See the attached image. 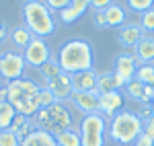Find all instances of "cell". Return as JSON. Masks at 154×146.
<instances>
[{
    "mask_svg": "<svg viewBox=\"0 0 154 146\" xmlns=\"http://www.w3.org/2000/svg\"><path fill=\"white\" fill-rule=\"evenodd\" d=\"M140 27L144 31H154V8H150L148 12H144L140 19Z\"/></svg>",
    "mask_w": 154,
    "mask_h": 146,
    "instance_id": "cell-29",
    "label": "cell"
},
{
    "mask_svg": "<svg viewBox=\"0 0 154 146\" xmlns=\"http://www.w3.org/2000/svg\"><path fill=\"white\" fill-rule=\"evenodd\" d=\"M128 85L119 74L115 72H105V74H99L97 78V93L99 95H105V93H113V91H119Z\"/></svg>",
    "mask_w": 154,
    "mask_h": 146,
    "instance_id": "cell-16",
    "label": "cell"
},
{
    "mask_svg": "<svg viewBox=\"0 0 154 146\" xmlns=\"http://www.w3.org/2000/svg\"><path fill=\"white\" fill-rule=\"evenodd\" d=\"M58 62L62 72L66 74H78L93 70L95 64V56H93V45L84 39H70L66 41L58 54Z\"/></svg>",
    "mask_w": 154,
    "mask_h": 146,
    "instance_id": "cell-1",
    "label": "cell"
},
{
    "mask_svg": "<svg viewBox=\"0 0 154 146\" xmlns=\"http://www.w3.org/2000/svg\"><path fill=\"white\" fill-rule=\"evenodd\" d=\"M125 93H128V97L134 99V101H140V103H152L154 101V89L148 85H142V82H138L136 78L125 85Z\"/></svg>",
    "mask_w": 154,
    "mask_h": 146,
    "instance_id": "cell-17",
    "label": "cell"
},
{
    "mask_svg": "<svg viewBox=\"0 0 154 146\" xmlns=\"http://www.w3.org/2000/svg\"><path fill=\"white\" fill-rule=\"evenodd\" d=\"M56 103H58V101L54 97V93L41 86V91H39V95H37V105H39V109H48V107L56 105Z\"/></svg>",
    "mask_w": 154,
    "mask_h": 146,
    "instance_id": "cell-26",
    "label": "cell"
},
{
    "mask_svg": "<svg viewBox=\"0 0 154 146\" xmlns=\"http://www.w3.org/2000/svg\"><path fill=\"white\" fill-rule=\"evenodd\" d=\"M6 91H8V103H11L14 111L19 115H25V117H35L37 111H39V105H37V95L41 91V86H37L33 80L29 78H19V80H12L6 85Z\"/></svg>",
    "mask_w": 154,
    "mask_h": 146,
    "instance_id": "cell-2",
    "label": "cell"
},
{
    "mask_svg": "<svg viewBox=\"0 0 154 146\" xmlns=\"http://www.w3.org/2000/svg\"><path fill=\"white\" fill-rule=\"evenodd\" d=\"M72 0H48L45 2V6H48L49 11H58V12H62L68 4H70Z\"/></svg>",
    "mask_w": 154,
    "mask_h": 146,
    "instance_id": "cell-30",
    "label": "cell"
},
{
    "mask_svg": "<svg viewBox=\"0 0 154 146\" xmlns=\"http://www.w3.org/2000/svg\"><path fill=\"white\" fill-rule=\"evenodd\" d=\"M152 66H154V62H152Z\"/></svg>",
    "mask_w": 154,
    "mask_h": 146,
    "instance_id": "cell-37",
    "label": "cell"
},
{
    "mask_svg": "<svg viewBox=\"0 0 154 146\" xmlns=\"http://www.w3.org/2000/svg\"><path fill=\"white\" fill-rule=\"evenodd\" d=\"M56 142H58V146H82L80 130L72 126V128H68V130H64L62 134L56 136Z\"/></svg>",
    "mask_w": 154,
    "mask_h": 146,
    "instance_id": "cell-22",
    "label": "cell"
},
{
    "mask_svg": "<svg viewBox=\"0 0 154 146\" xmlns=\"http://www.w3.org/2000/svg\"><path fill=\"white\" fill-rule=\"evenodd\" d=\"M25 66H27V64H25L23 54L8 51V54H2V56H0V76H2L6 82H12V80L23 78Z\"/></svg>",
    "mask_w": 154,
    "mask_h": 146,
    "instance_id": "cell-8",
    "label": "cell"
},
{
    "mask_svg": "<svg viewBox=\"0 0 154 146\" xmlns=\"http://www.w3.org/2000/svg\"><path fill=\"white\" fill-rule=\"evenodd\" d=\"M70 103L78 111H82L84 115L99 113V93H97V89L88 91V93H72Z\"/></svg>",
    "mask_w": 154,
    "mask_h": 146,
    "instance_id": "cell-9",
    "label": "cell"
},
{
    "mask_svg": "<svg viewBox=\"0 0 154 146\" xmlns=\"http://www.w3.org/2000/svg\"><path fill=\"white\" fill-rule=\"evenodd\" d=\"M134 49H136L134 56L142 64H152L154 62V37H144Z\"/></svg>",
    "mask_w": 154,
    "mask_h": 146,
    "instance_id": "cell-20",
    "label": "cell"
},
{
    "mask_svg": "<svg viewBox=\"0 0 154 146\" xmlns=\"http://www.w3.org/2000/svg\"><path fill=\"white\" fill-rule=\"evenodd\" d=\"M39 74H41V78L45 80V82H49V80H56V78H60L62 76V68H60V62L58 58H49L41 68H39Z\"/></svg>",
    "mask_w": 154,
    "mask_h": 146,
    "instance_id": "cell-23",
    "label": "cell"
},
{
    "mask_svg": "<svg viewBox=\"0 0 154 146\" xmlns=\"http://www.w3.org/2000/svg\"><path fill=\"white\" fill-rule=\"evenodd\" d=\"M123 107V95L119 91L113 93H105V95H99V113L103 117H113L117 115Z\"/></svg>",
    "mask_w": 154,
    "mask_h": 146,
    "instance_id": "cell-10",
    "label": "cell"
},
{
    "mask_svg": "<svg viewBox=\"0 0 154 146\" xmlns=\"http://www.w3.org/2000/svg\"><path fill=\"white\" fill-rule=\"evenodd\" d=\"M23 21L25 27L33 33V37H51L56 33V19L51 17V11L45 6V2L29 0L23 2Z\"/></svg>",
    "mask_w": 154,
    "mask_h": 146,
    "instance_id": "cell-3",
    "label": "cell"
},
{
    "mask_svg": "<svg viewBox=\"0 0 154 146\" xmlns=\"http://www.w3.org/2000/svg\"><path fill=\"white\" fill-rule=\"evenodd\" d=\"M109 4H111V0H93V2H91V6H93L97 12H99V11H105Z\"/></svg>",
    "mask_w": 154,
    "mask_h": 146,
    "instance_id": "cell-33",
    "label": "cell"
},
{
    "mask_svg": "<svg viewBox=\"0 0 154 146\" xmlns=\"http://www.w3.org/2000/svg\"><path fill=\"white\" fill-rule=\"evenodd\" d=\"M105 21H107V27H123L125 21H128V14H125V8L117 4V2H111L109 6H107L105 11Z\"/></svg>",
    "mask_w": 154,
    "mask_h": 146,
    "instance_id": "cell-18",
    "label": "cell"
},
{
    "mask_svg": "<svg viewBox=\"0 0 154 146\" xmlns=\"http://www.w3.org/2000/svg\"><path fill=\"white\" fill-rule=\"evenodd\" d=\"M95 27H99V29H105L107 27V21H105V12L99 11L95 14Z\"/></svg>",
    "mask_w": 154,
    "mask_h": 146,
    "instance_id": "cell-32",
    "label": "cell"
},
{
    "mask_svg": "<svg viewBox=\"0 0 154 146\" xmlns=\"http://www.w3.org/2000/svg\"><path fill=\"white\" fill-rule=\"evenodd\" d=\"M134 144H136V146H154V140L150 138V136H146V134L142 132V134L138 136V140H136Z\"/></svg>",
    "mask_w": 154,
    "mask_h": 146,
    "instance_id": "cell-31",
    "label": "cell"
},
{
    "mask_svg": "<svg viewBox=\"0 0 154 146\" xmlns=\"http://www.w3.org/2000/svg\"><path fill=\"white\" fill-rule=\"evenodd\" d=\"M17 117V111L8 101H0V132L4 130H11L12 120Z\"/></svg>",
    "mask_w": 154,
    "mask_h": 146,
    "instance_id": "cell-24",
    "label": "cell"
},
{
    "mask_svg": "<svg viewBox=\"0 0 154 146\" xmlns=\"http://www.w3.org/2000/svg\"><path fill=\"white\" fill-rule=\"evenodd\" d=\"M33 123H35L37 130H45L56 138L64 130L72 128V113L62 103H56V105H51L48 109L37 111V115L33 117Z\"/></svg>",
    "mask_w": 154,
    "mask_h": 146,
    "instance_id": "cell-5",
    "label": "cell"
},
{
    "mask_svg": "<svg viewBox=\"0 0 154 146\" xmlns=\"http://www.w3.org/2000/svg\"><path fill=\"white\" fill-rule=\"evenodd\" d=\"M144 132V122L138 117V113H131V111H119L117 115L111 117L109 123V136L113 142L117 144L128 146L131 142L138 140V136Z\"/></svg>",
    "mask_w": 154,
    "mask_h": 146,
    "instance_id": "cell-4",
    "label": "cell"
},
{
    "mask_svg": "<svg viewBox=\"0 0 154 146\" xmlns=\"http://www.w3.org/2000/svg\"><path fill=\"white\" fill-rule=\"evenodd\" d=\"M144 134L150 136V138L154 140V115H152V117H150L146 123H144Z\"/></svg>",
    "mask_w": 154,
    "mask_h": 146,
    "instance_id": "cell-34",
    "label": "cell"
},
{
    "mask_svg": "<svg viewBox=\"0 0 154 146\" xmlns=\"http://www.w3.org/2000/svg\"><path fill=\"white\" fill-rule=\"evenodd\" d=\"M21 146H58L56 138L45 130H33L31 134L21 140Z\"/></svg>",
    "mask_w": 154,
    "mask_h": 146,
    "instance_id": "cell-19",
    "label": "cell"
},
{
    "mask_svg": "<svg viewBox=\"0 0 154 146\" xmlns=\"http://www.w3.org/2000/svg\"><path fill=\"white\" fill-rule=\"evenodd\" d=\"M31 39H33V33L25 27V25H19V27H12L11 31V41L14 48L19 49H25L29 43H31Z\"/></svg>",
    "mask_w": 154,
    "mask_h": 146,
    "instance_id": "cell-21",
    "label": "cell"
},
{
    "mask_svg": "<svg viewBox=\"0 0 154 146\" xmlns=\"http://www.w3.org/2000/svg\"><path fill=\"white\" fill-rule=\"evenodd\" d=\"M4 39H6V25L0 21V43H2Z\"/></svg>",
    "mask_w": 154,
    "mask_h": 146,
    "instance_id": "cell-35",
    "label": "cell"
},
{
    "mask_svg": "<svg viewBox=\"0 0 154 146\" xmlns=\"http://www.w3.org/2000/svg\"><path fill=\"white\" fill-rule=\"evenodd\" d=\"M23 58H25V64H27V66L39 70V68L51 58V51H49V45L45 43V39L33 37L31 43L23 49Z\"/></svg>",
    "mask_w": 154,
    "mask_h": 146,
    "instance_id": "cell-7",
    "label": "cell"
},
{
    "mask_svg": "<svg viewBox=\"0 0 154 146\" xmlns=\"http://www.w3.org/2000/svg\"><path fill=\"white\" fill-rule=\"evenodd\" d=\"M128 6H130V11L144 14V12H148L150 8H154V0H130Z\"/></svg>",
    "mask_w": 154,
    "mask_h": 146,
    "instance_id": "cell-27",
    "label": "cell"
},
{
    "mask_svg": "<svg viewBox=\"0 0 154 146\" xmlns=\"http://www.w3.org/2000/svg\"><path fill=\"white\" fill-rule=\"evenodd\" d=\"M152 113H154V101H152Z\"/></svg>",
    "mask_w": 154,
    "mask_h": 146,
    "instance_id": "cell-36",
    "label": "cell"
},
{
    "mask_svg": "<svg viewBox=\"0 0 154 146\" xmlns=\"http://www.w3.org/2000/svg\"><path fill=\"white\" fill-rule=\"evenodd\" d=\"M97 78L99 74L93 70H86V72H78L72 74V91L74 93H88V91H95L97 89Z\"/></svg>",
    "mask_w": 154,
    "mask_h": 146,
    "instance_id": "cell-15",
    "label": "cell"
},
{
    "mask_svg": "<svg viewBox=\"0 0 154 146\" xmlns=\"http://www.w3.org/2000/svg\"><path fill=\"white\" fill-rule=\"evenodd\" d=\"M105 117L101 113L84 115L80 122V140L82 146H105Z\"/></svg>",
    "mask_w": 154,
    "mask_h": 146,
    "instance_id": "cell-6",
    "label": "cell"
},
{
    "mask_svg": "<svg viewBox=\"0 0 154 146\" xmlns=\"http://www.w3.org/2000/svg\"><path fill=\"white\" fill-rule=\"evenodd\" d=\"M117 39L123 48H136L144 39V29L138 23H125L117 29Z\"/></svg>",
    "mask_w": 154,
    "mask_h": 146,
    "instance_id": "cell-12",
    "label": "cell"
},
{
    "mask_svg": "<svg viewBox=\"0 0 154 146\" xmlns=\"http://www.w3.org/2000/svg\"><path fill=\"white\" fill-rule=\"evenodd\" d=\"M136 70H138V64H136L134 54H121L115 58V70L113 72L119 74L125 82H131L136 78Z\"/></svg>",
    "mask_w": 154,
    "mask_h": 146,
    "instance_id": "cell-13",
    "label": "cell"
},
{
    "mask_svg": "<svg viewBox=\"0 0 154 146\" xmlns=\"http://www.w3.org/2000/svg\"><path fill=\"white\" fill-rule=\"evenodd\" d=\"M136 80L142 82V85H152L154 82V66L152 64H142L138 70H136Z\"/></svg>",
    "mask_w": 154,
    "mask_h": 146,
    "instance_id": "cell-25",
    "label": "cell"
},
{
    "mask_svg": "<svg viewBox=\"0 0 154 146\" xmlns=\"http://www.w3.org/2000/svg\"><path fill=\"white\" fill-rule=\"evenodd\" d=\"M43 89H48V91H51L54 93V97H56V101H70L72 97V76L66 72H62V76L60 78H56V80H49V82H45V86Z\"/></svg>",
    "mask_w": 154,
    "mask_h": 146,
    "instance_id": "cell-11",
    "label": "cell"
},
{
    "mask_svg": "<svg viewBox=\"0 0 154 146\" xmlns=\"http://www.w3.org/2000/svg\"><path fill=\"white\" fill-rule=\"evenodd\" d=\"M0 146H21V140L11 130H4V132H0Z\"/></svg>",
    "mask_w": 154,
    "mask_h": 146,
    "instance_id": "cell-28",
    "label": "cell"
},
{
    "mask_svg": "<svg viewBox=\"0 0 154 146\" xmlns=\"http://www.w3.org/2000/svg\"><path fill=\"white\" fill-rule=\"evenodd\" d=\"M88 6H91V0H72V2L60 12L58 17H60V21H62L64 25H72V23H76L84 12L88 11Z\"/></svg>",
    "mask_w": 154,
    "mask_h": 146,
    "instance_id": "cell-14",
    "label": "cell"
}]
</instances>
